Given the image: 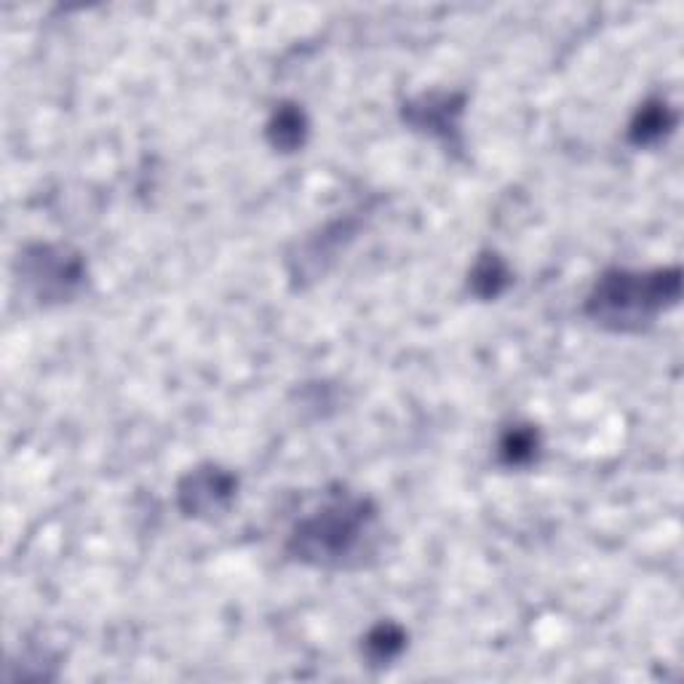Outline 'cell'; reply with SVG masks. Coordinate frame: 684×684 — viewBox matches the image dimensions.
<instances>
[{"mask_svg":"<svg viewBox=\"0 0 684 684\" xmlns=\"http://www.w3.org/2000/svg\"><path fill=\"white\" fill-rule=\"evenodd\" d=\"M535 449H538V436L527 431V428H513V431L505 433L503 444H500L505 463L513 465L530 463L532 457H535Z\"/></svg>","mask_w":684,"mask_h":684,"instance_id":"cell-9","label":"cell"},{"mask_svg":"<svg viewBox=\"0 0 684 684\" xmlns=\"http://www.w3.org/2000/svg\"><path fill=\"white\" fill-rule=\"evenodd\" d=\"M471 284L481 297H497V294L503 292V286L508 284V270H505L503 260L497 254H484L473 265Z\"/></svg>","mask_w":684,"mask_h":684,"instance_id":"cell-6","label":"cell"},{"mask_svg":"<svg viewBox=\"0 0 684 684\" xmlns=\"http://www.w3.org/2000/svg\"><path fill=\"white\" fill-rule=\"evenodd\" d=\"M404 650V634L396 626H377L372 634L367 636V652L369 658L383 663V660H393L399 652Z\"/></svg>","mask_w":684,"mask_h":684,"instance_id":"cell-8","label":"cell"},{"mask_svg":"<svg viewBox=\"0 0 684 684\" xmlns=\"http://www.w3.org/2000/svg\"><path fill=\"white\" fill-rule=\"evenodd\" d=\"M25 278L35 284L38 294H57L70 297L75 286L83 281V265L78 257H70L65 249L54 246H35L33 252L25 254Z\"/></svg>","mask_w":684,"mask_h":684,"instance_id":"cell-3","label":"cell"},{"mask_svg":"<svg viewBox=\"0 0 684 684\" xmlns=\"http://www.w3.org/2000/svg\"><path fill=\"white\" fill-rule=\"evenodd\" d=\"M679 300V270H610L588 294L586 313L615 332H636Z\"/></svg>","mask_w":684,"mask_h":684,"instance_id":"cell-2","label":"cell"},{"mask_svg":"<svg viewBox=\"0 0 684 684\" xmlns=\"http://www.w3.org/2000/svg\"><path fill=\"white\" fill-rule=\"evenodd\" d=\"M236 495V479L222 468L206 465L185 476L180 484V503L188 516H212Z\"/></svg>","mask_w":684,"mask_h":684,"instance_id":"cell-4","label":"cell"},{"mask_svg":"<svg viewBox=\"0 0 684 684\" xmlns=\"http://www.w3.org/2000/svg\"><path fill=\"white\" fill-rule=\"evenodd\" d=\"M270 137L273 145L281 150H294L305 142V115L294 107H281L270 121Z\"/></svg>","mask_w":684,"mask_h":684,"instance_id":"cell-5","label":"cell"},{"mask_svg":"<svg viewBox=\"0 0 684 684\" xmlns=\"http://www.w3.org/2000/svg\"><path fill=\"white\" fill-rule=\"evenodd\" d=\"M292 554L313 567H361L377 548V511L367 497L337 492L292 532Z\"/></svg>","mask_w":684,"mask_h":684,"instance_id":"cell-1","label":"cell"},{"mask_svg":"<svg viewBox=\"0 0 684 684\" xmlns=\"http://www.w3.org/2000/svg\"><path fill=\"white\" fill-rule=\"evenodd\" d=\"M668 129H671V118H668L666 105H647L636 115L634 126H631V137L639 145H650V142L663 137Z\"/></svg>","mask_w":684,"mask_h":684,"instance_id":"cell-7","label":"cell"}]
</instances>
